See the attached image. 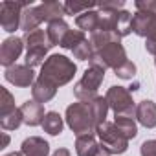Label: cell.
<instances>
[{"label":"cell","instance_id":"836d02e7","mask_svg":"<svg viewBox=\"0 0 156 156\" xmlns=\"http://www.w3.org/2000/svg\"><path fill=\"white\" fill-rule=\"evenodd\" d=\"M8 143H9V136H8V132H4L2 134V149L8 147Z\"/></svg>","mask_w":156,"mask_h":156},{"label":"cell","instance_id":"603a6c76","mask_svg":"<svg viewBox=\"0 0 156 156\" xmlns=\"http://www.w3.org/2000/svg\"><path fill=\"white\" fill-rule=\"evenodd\" d=\"M20 123H24V116H22V110L20 107L17 110H13L11 114L0 118V127H2L4 130H15L20 127Z\"/></svg>","mask_w":156,"mask_h":156},{"label":"cell","instance_id":"ffe728a7","mask_svg":"<svg viewBox=\"0 0 156 156\" xmlns=\"http://www.w3.org/2000/svg\"><path fill=\"white\" fill-rule=\"evenodd\" d=\"M68 31H70V28H68V24L62 19L50 22L48 24V30H46V33H48V37H50V41H51L53 46H57V44L61 46L62 41H64V37L68 35Z\"/></svg>","mask_w":156,"mask_h":156},{"label":"cell","instance_id":"9a60e30c","mask_svg":"<svg viewBox=\"0 0 156 156\" xmlns=\"http://www.w3.org/2000/svg\"><path fill=\"white\" fill-rule=\"evenodd\" d=\"M136 118H138V121H140L143 127H147V129L156 127V103H152L151 99L141 101V103L136 107Z\"/></svg>","mask_w":156,"mask_h":156},{"label":"cell","instance_id":"f546056e","mask_svg":"<svg viewBox=\"0 0 156 156\" xmlns=\"http://www.w3.org/2000/svg\"><path fill=\"white\" fill-rule=\"evenodd\" d=\"M123 6H125L123 0H119V2H103V4H98V8L101 11H121Z\"/></svg>","mask_w":156,"mask_h":156},{"label":"cell","instance_id":"1f68e13d","mask_svg":"<svg viewBox=\"0 0 156 156\" xmlns=\"http://www.w3.org/2000/svg\"><path fill=\"white\" fill-rule=\"evenodd\" d=\"M145 48H147V51H151V53L154 55V64H156V42H149V41H147Z\"/></svg>","mask_w":156,"mask_h":156},{"label":"cell","instance_id":"4316f807","mask_svg":"<svg viewBox=\"0 0 156 156\" xmlns=\"http://www.w3.org/2000/svg\"><path fill=\"white\" fill-rule=\"evenodd\" d=\"M72 51H73L75 59H79V61H88V59L92 57V53H94V46H92V42L87 39V41H83L77 48H73Z\"/></svg>","mask_w":156,"mask_h":156},{"label":"cell","instance_id":"d6a6232c","mask_svg":"<svg viewBox=\"0 0 156 156\" xmlns=\"http://www.w3.org/2000/svg\"><path fill=\"white\" fill-rule=\"evenodd\" d=\"M53 156H70V152H68V149H59L53 152Z\"/></svg>","mask_w":156,"mask_h":156},{"label":"cell","instance_id":"7c38bea8","mask_svg":"<svg viewBox=\"0 0 156 156\" xmlns=\"http://www.w3.org/2000/svg\"><path fill=\"white\" fill-rule=\"evenodd\" d=\"M24 48V41L19 37H9L2 42V48H0V62H2L6 68L13 66L15 61L20 57Z\"/></svg>","mask_w":156,"mask_h":156},{"label":"cell","instance_id":"484cf974","mask_svg":"<svg viewBox=\"0 0 156 156\" xmlns=\"http://www.w3.org/2000/svg\"><path fill=\"white\" fill-rule=\"evenodd\" d=\"M96 6L98 4H94V2H66L64 11H66V15H83Z\"/></svg>","mask_w":156,"mask_h":156},{"label":"cell","instance_id":"d6986e66","mask_svg":"<svg viewBox=\"0 0 156 156\" xmlns=\"http://www.w3.org/2000/svg\"><path fill=\"white\" fill-rule=\"evenodd\" d=\"M39 9H41L42 20H46L48 24L53 22V20H61L62 15H66V11H64V4H61V2H53V0L41 4Z\"/></svg>","mask_w":156,"mask_h":156},{"label":"cell","instance_id":"5b68a950","mask_svg":"<svg viewBox=\"0 0 156 156\" xmlns=\"http://www.w3.org/2000/svg\"><path fill=\"white\" fill-rule=\"evenodd\" d=\"M103 79H105V70L99 66H90L85 72V75L81 77V81L73 87L75 98L81 101H90V99L98 98L96 94H98V88L103 83Z\"/></svg>","mask_w":156,"mask_h":156},{"label":"cell","instance_id":"3957f363","mask_svg":"<svg viewBox=\"0 0 156 156\" xmlns=\"http://www.w3.org/2000/svg\"><path fill=\"white\" fill-rule=\"evenodd\" d=\"M26 46H28V53H26V66L35 68L39 64H44V57L48 53V50L53 46L48 33L44 30H35L31 33H26L24 37Z\"/></svg>","mask_w":156,"mask_h":156},{"label":"cell","instance_id":"83f0119b","mask_svg":"<svg viewBox=\"0 0 156 156\" xmlns=\"http://www.w3.org/2000/svg\"><path fill=\"white\" fill-rule=\"evenodd\" d=\"M134 73H136V66H134V62H130V61H127L123 66H119V68L116 70V75L121 77V79H132Z\"/></svg>","mask_w":156,"mask_h":156},{"label":"cell","instance_id":"5bb4252c","mask_svg":"<svg viewBox=\"0 0 156 156\" xmlns=\"http://www.w3.org/2000/svg\"><path fill=\"white\" fill-rule=\"evenodd\" d=\"M20 152H22L24 156H48L50 145H48V141H44L42 138L31 136V138H26V140L22 141Z\"/></svg>","mask_w":156,"mask_h":156},{"label":"cell","instance_id":"30bf717a","mask_svg":"<svg viewBox=\"0 0 156 156\" xmlns=\"http://www.w3.org/2000/svg\"><path fill=\"white\" fill-rule=\"evenodd\" d=\"M96 138H98L96 132L77 136V140H75L77 156H110V152L101 143H98Z\"/></svg>","mask_w":156,"mask_h":156},{"label":"cell","instance_id":"2e32d148","mask_svg":"<svg viewBox=\"0 0 156 156\" xmlns=\"http://www.w3.org/2000/svg\"><path fill=\"white\" fill-rule=\"evenodd\" d=\"M42 20V15H41V9L39 6H28L22 13V22H20V28L26 31V33H31L35 30H39Z\"/></svg>","mask_w":156,"mask_h":156},{"label":"cell","instance_id":"4fadbf2b","mask_svg":"<svg viewBox=\"0 0 156 156\" xmlns=\"http://www.w3.org/2000/svg\"><path fill=\"white\" fill-rule=\"evenodd\" d=\"M20 110H22V116H24V123L26 125H30V127H37V125H42V121H44V107H42V103H39V101H26V103H22V107H20Z\"/></svg>","mask_w":156,"mask_h":156},{"label":"cell","instance_id":"9c48e42d","mask_svg":"<svg viewBox=\"0 0 156 156\" xmlns=\"http://www.w3.org/2000/svg\"><path fill=\"white\" fill-rule=\"evenodd\" d=\"M130 30L136 35L145 37L149 42H156V13H140L138 11L132 17Z\"/></svg>","mask_w":156,"mask_h":156},{"label":"cell","instance_id":"8fae6325","mask_svg":"<svg viewBox=\"0 0 156 156\" xmlns=\"http://www.w3.org/2000/svg\"><path fill=\"white\" fill-rule=\"evenodd\" d=\"M6 81H9L15 87H33L35 83V72L33 68L26 66V64H13L9 68H6Z\"/></svg>","mask_w":156,"mask_h":156},{"label":"cell","instance_id":"277c9868","mask_svg":"<svg viewBox=\"0 0 156 156\" xmlns=\"http://www.w3.org/2000/svg\"><path fill=\"white\" fill-rule=\"evenodd\" d=\"M88 61H90V66H99L103 70H107V68L118 70L119 66H123L127 62V53L119 42H112V44H107L105 48L94 51Z\"/></svg>","mask_w":156,"mask_h":156},{"label":"cell","instance_id":"d4e9b609","mask_svg":"<svg viewBox=\"0 0 156 156\" xmlns=\"http://www.w3.org/2000/svg\"><path fill=\"white\" fill-rule=\"evenodd\" d=\"M83 41H87V37H85V31H81V30H70L68 31V35L64 37V41H62V48H66V50H73V48H77Z\"/></svg>","mask_w":156,"mask_h":156},{"label":"cell","instance_id":"44dd1931","mask_svg":"<svg viewBox=\"0 0 156 156\" xmlns=\"http://www.w3.org/2000/svg\"><path fill=\"white\" fill-rule=\"evenodd\" d=\"M114 125L119 129V132H121L127 140L136 138V134H138V127H136V123H134L132 118H127V116H116Z\"/></svg>","mask_w":156,"mask_h":156},{"label":"cell","instance_id":"f1b7e54d","mask_svg":"<svg viewBox=\"0 0 156 156\" xmlns=\"http://www.w3.org/2000/svg\"><path fill=\"white\" fill-rule=\"evenodd\" d=\"M136 9L140 13H156V2H143V0H140V2H136Z\"/></svg>","mask_w":156,"mask_h":156},{"label":"cell","instance_id":"e0dca14e","mask_svg":"<svg viewBox=\"0 0 156 156\" xmlns=\"http://www.w3.org/2000/svg\"><path fill=\"white\" fill-rule=\"evenodd\" d=\"M55 92H57V87L51 85V83H48V81H44V79H41V77H39V79L33 83V87H31L33 99L39 101V103L50 101V99L55 96Z\"/></svg>","mask_w":156,"mask_h":156},{"label":"cell","instance_id":"e575fe53","mask_svg":"<svg viewBox=\"0 0 156 156\" xmlns=\"http://www.w3.org/2000/svg\"><path fill=\"white\" fill-rule=\"evenodd\" d=\"M4 156H24L22 152H9V154H4Z\"/></svg>","mask_w":156,"mask_h":156},{"label":"cell","instance_id":"ac0fdd59","mask_svg":"<svg viewBox=\"0 0 156 156\" xmlns=\"http://www.w3.org/2000/svg\"><path fill=\"white\" fill-rule=\"evenodd\" d=\"M99 22H101V13H98L94 9H90V11H87V13H83L75 19L77 28L81 31H90V33L99 30Z\"/></svg>","mask_w":156,"mask_h":156},{"label":"cell","instance_id":"cb8c5ba5","mask_svg":"<svg viewBox=\"0 0 156 156\" xmlns=\"http://www.w3.org/2000/svg\"><path fill=\"white\" fill-rule=\"evenodd\" d=\"M0 118H4V116H8V114H11L13 110H17V107H15V99H13V96L8 92V88H0Z\"/></svg>","mask_w":156,"mask_h":156},{"label":"cell","instance_id":"6da1fadb","mask_svg":"<svg viewBox=\"0 0 156 156\" xmlns=\"http://www.w3.org/2000/svg\"><path fill=\"white\" fill-rule=\"evenodd\" d=\"M75 64L64 57V55H51L46 59V62L42 64L41 68V79L55 85V87H61V85H66L68 81L73 79V73H75Z\"/></svg>","mask_w":156,"mask_h":156},{"label":"cell","instance_id":"7a4b0ae2","mask_svg":"<svg viewBox=\"0 0 156 156\" xmlns=\"http://www.w3.org/2000/svg\"><path fill=\"white\" fill-rule=\"evenodd\" d=\"M66 123L77 136L96 132L98 123H96L90 101H79L70 105L66 108Z\"/></svg>","mask_w":156,"mask_h":156},{"label":"cell","instance_id":"8992f818","mask_svg":"<svg viewBox=\"0 0 156 156\" xmlns=\"http://www.w3.org/2000/svg\"><path fill=\"white\" fill-rule=\"evenodd\" d=\"M96 136L99 138V143L110 152V154H121L127 151L129 140L119 132V129L114 123H101L96 129Z\"/></svg>","mask_w":156,"mask_h":156},{"label":"cell","instance_id":"7402d4cb","mask_svg":"<svg viewBox=\"0 0 156 156\" xmlns=\"http://www.w3.org/2000/svg\"><path fill=\"white\" fill-rule=\"evenodd\" d=\"M42 129L51 134V136H57L62 132V118L57 114V112H48L44 116V121H42Z\"/></svg>","mask_w":156,"mask_h":156},{"label":"cell","instance_id":"4dcf8cb0","mask_svg":"<svg viewBox=\"0 0 156 156\" xmlns=\"http://www.w3.org/2000/svg\"><path fill=\"white\" fill-rule=\"evenodd\" d=\"M141 156H156V140H149L141 145Z\"/></svg>","mask_w":156,"mask_h":156},{"label":"cell","instance_id":"52a82bcc","mask_svg":"<svg viewBox=\"0 0 156 156\" xmlns=\"http://www.w3.org/2000/svg\"><path fill=\"white\" fill-rule=\"evenodd\" d=\"M105 98L116 116H127V118L136 116V107H134L130 90H127L125 87H110Z\"/></svg>","mask_w":156,"mask_h":156},{"label":"cell","instance_id":"ba28073f","mask_svg":"<svg viewBox=\"0 0 156 156\" xmlns=\"http://www.w3.org/2000/svg\"><path fill=\"white\" fill-rule=\"evenodd\" d=\"M31 6L30 2H2L0 4V26L4 31L13 33L15 30L20 28L22 22V13L24 9Z\"/></svg>","mask_w":156,"mask_h":156}]
</instances>
